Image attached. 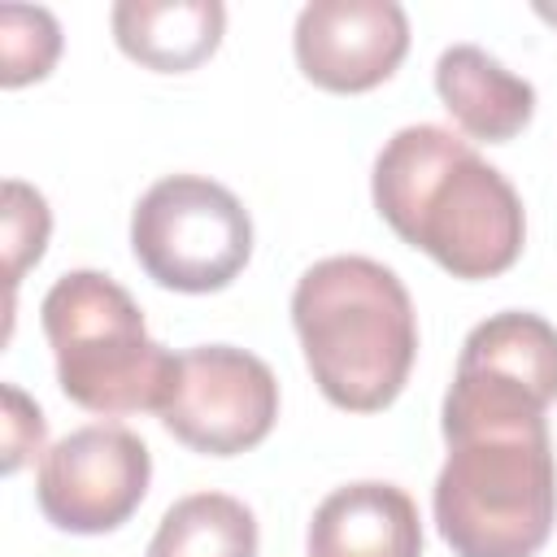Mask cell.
<instances>
[{"mask_svg":"<svg viewBox=\"0 0 557 557\" xmlns=\"http://www.w3.org/2000/svg\"><path fill=\"white\" fill-rule=\"evenodd\" d=\"M39 322L57 357V383L78 409L100 418L161 409L178 357L148 335L122 283L100 270H70L48 287Z\"/></svg>","mask_w":557,"mask_h":557,"instance_id":"4","label":"cell"},{"mask_svg":"<svg viewBox=\"0 0 557 557\" xmlns=\"http://www.w3.org/2000/svg\"><path fill=\"white\" fill-rule=\"evenodd\" d=\"M157 418L191 453L235 457L274 431L278 379L257 352L200 344L178 352Z\"/></svg>","mask_w":557,"mask_h":557,"instance_id":"6","label":"cell"},{"mask_svg":"<svg viewBox=\"0 0 557 557\" xmlns=\"http://www.w3.org/2000/svg\"><path fill=\"white\" fill-rule=\"evenodd\" d=\"M148 557H257V518L226 492H191L165 509Z\"/></svg>","mask_w":557,"mask_h":557,"instance_id":"12","label":"cell"},{"mask_svg":"<svg viewBox=\"0 0 557 557\" xmlns=\"http://www.w3.org/2000/svg\"><path fill=\"white\" fill-rule=\"evenodd\" d=\"M4 470L13 474L30 453H39L44 444V413L39 405H30L13 383H4Z\"/></svg>","mask_w":557,"mask_h":557,"instance_id":"15","label":"cell"},{"mask_svg":"<svg viewBox=\"0 0 557 557\" xmlns=\"http://www.w3.org/2000/svg\"><path fill=\"white\" fill-rule=\"evenodd\" d=\"M152 457L126 426H78L57 440L35 474V500L57 531L104 535L117 531L148 496Z\"/></svg>","mask_w":557,"mask_h":557,"instance_id":"7","label":"cell"},{"mask_svg":"<svg viewBox=\"0 0 557 557\" xmlns=\"http://www.w3.org/2000/svg\"><path fill=\"white\" fill-rule=\"evenodd\" d=\"M435 91L470 139L509 144L535 117V87L479 44H453L440 52Z\"/></svg>","mask_w":557,"mask_h":557,"instance_id":"10","label":"cell"},{"mask_svg":"<svg viewBox=\"0 0 557 557\" xmlns=\"http://www.w3.org/2000/svg\"><path fill=\"white\" fill-rule=\"evenodd\" d=\"M61 57V26L48 9H0V87H26L52 74Z\"/></svg>","mask_w":557,"mask_h":557,"instance_id":"13","label":"cell"},{"mask_svg":"<svg viewBox=\"0 0 557 557\" xmlns=\"http://www.w3.org/2000/svg\"><path fill=\"white\" fill-rule=\"evenodd\" d=\"M548 405L500 379L457 370L440 426L448 457L431 509L457 557H535L557 522Z\"/></svg>","mask_w":557,"mask_h":557,"instance_id":"1","label":"cell"},{"mask_svg":"<svg viewBox=\"0 0 557 557\" xmlns=\"http://www.w3.org/2000/svg\"><path fill=\"white\" fill-rule=\"evenodd\" d=\"M131 252L170 292L209 296L239 278L252 257V218L239 196L200 174L157 178L131 213Z\"/></svg>","mask_w":557,"mask_h":557,"instance_id":"5","label":"cell"},{"mask_svg":"<svg viewBox=\"0 0 557 557\" xmlns=\"http://www.w3.org/2000/svg\"><path fill=\"white\" fill-rule=\"evenodd\" d=\"M300 74L335 96L387 83L409 52V17L396 0H313L296 17Z\"/></svg>","mask_w":557,"mask_h":557,"instance_id":"8","label":"cell"},{"mask_svg":"<svg viewBox=\"0 0 557 557\" xmlns=\"http://www.w3.org/2000/svg\"><path fill=\"white\" fill-rule=\"evenodd\" d=\"M379 218L453 278H496L527 244L513 183L435 122L400 126L370 174Z\"/></svg>","mask_w":557,"mask_h":557,"instance_id":"2","label":"cell"},{"mask_svg":"<svg viewBox=\"0 0 557 557\" xmlns=\"http://www.w3.org/2000/svg\"><path fill=\"white\" fill-rule=\"evenodd\" d=\"M48 231H52V213H48V200L26 187L22 178H9L4 183V274H9V287L22 283V274L44 257L48 248Z\"/></svg>","mask_w":557,"mask_h":557,"instance_id":"14","label":"cell"},{"mask_svg":"<svg viewBox=\"0 0 557 557\" xmlns=\"http://www.w3.org/2000/svg\"><path fill=\"white\" fill-rule=\"evenodd\" d=\"M292 326L318 392L348 413L387 409L418 357V313L405 283L374 257H322L292 292Z\"/></svg>","mask_w":557,"mask_h":557,"instance_id":"3","label":"cell"},{"mask_svg":"<svg viewBox=\"0 0 557 557\" xmlns=\"http://www.w3.org/2000/svg\"><path fill=\"white\" fill-rule=\"evenodd\" d=\"M535 13H540V17L548 22V26H557V4H548V0H540V4H535Z\"/></svg>","mask_w":557,"mask_h":557,"instance_id":"16","label":"cell"},{"mask_svg":"<svg viewBox=\"0 0 557 557\" xmlns=\"http://www.w3.org/2000/svg\"><path fill=\"white\" fill-rule=\"evenodd\" d=\"M117 48L157 74L205 65L226 30L222 0H117L109 13Z\"/></svg>","mask_w":557,"mask_h":557,"instance_id":"11","label":"cell"},{"mask_svg":"<svg viewBox=\"0 0 557 557\" xmlns=\"http://www.w3.org/2000/svg\"><path fill=\"white\" fill-rule=\"evenodd\" d=\"M305 548L309 557H422L418 505L396 483H344L313 509Z\"/></svg>","mask_w":557,"mask_h":557,"instance_id":"9","label":"cell"}]
</instances>
